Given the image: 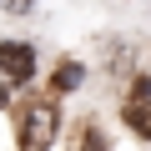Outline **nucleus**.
Instances as JSON below:
<instances>
[{
  "instance_id": "nucleus-3",
  "label": "nucleus",
  "mask_w": 151,
  "mask_h": 151,
  "mask_svg": "<svg viewBox=\"0 0 151 151\" xmlns=\"http://www.w3.org/2000/svg\"><path fill=\"white\" fill-rule=\"evenodd\" d=\"M126 126L141 136V141H151V96H126Z\"/></svg>"
},
{
  "instance_id": "nucleus-2",
  "label": "nucleus",
  "mask_w": 151,
  "mask_h": 151,
  "mask_svg": "<svg viewBox=\"0 0 151 151\" xmlns=\"http://www.w3.org/2000/svg\"><path fill=\"white\" fill-rule=\"evenodd\" d=\"M0 76H5L10 86L30 81V76H35V50L25 40H0Z\"/></svg>"
},
{
  "instance_id": "nucleus-1",
  "label": "nucleus",
  "mask_w": 151,
  "mask_h": 151,
  "mask_svg": "<svg viewBox=\"0 0 151 151\" xmlns=\"http://www.w3.org/2000/svg\"><path fill=\"white\" fill-rule=\"evenodd\" d=\"M55 131H60L55 101H30V106L20 111V146H25V151H45V146L55 141Z\"/></svg>"
},
{
  "instance_id": "nucleus-4",
  "label": "nucleus",
  "mask_w": 151,
  "mask_h": 151,
  "mask_svg": "<svg viewBox=\"0 0 151 151\" xmlns=\"http://www.w3.org/2000/svg\"><path fill=\"white\" fill-rule=\"evenodd\" d=\"M76 81H81V70H76V65H60V70H55V86H60V91H70Z\"/></svg>"
},
{
  "instance_id": "nucleus-6",
  "label": "nucleus",
  "mask_w": 151,
  "mask_h": 151,
  "mask_svg": "<svg viewBox=\"0 0 151 151\" xmlns=\"http://www.w3.org/2000/svg\"><path fill=\"white\" fill-rule=\"evenodd\" d=\"M0 106H5V96H0Z\"/></svg>"
},
{
  "instance_id": "nucleus-5",
  "label": "nucleus",
  "mask_w": 151,
  "mask_h": 151,
  "mask_svg": "<svg viewBox=\"0 0 151 151\" xmlns=\"http://www.w3.org/2000/svg\"><path fill=\"white\" fill-rule=\"evenodd\" d=\"M30 5H35V0H0L5 15H30Z\"/></svg>"
}]
</instances>
